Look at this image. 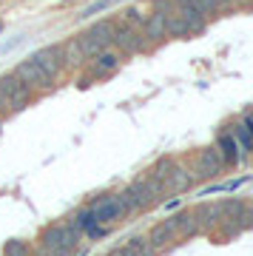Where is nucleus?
<instances>
[{
	"mask_svg": "<svg viewBox=\"0 0 253 256\" xmlns=\"http://www.w3.org/2000/svg\"><path fill=\"white\" fill-rule=\"evenodd\" d=\"M82 230L74 225V222H66V225H54V228H48L43 234V239H40V248H46V250H52V254L57 256H68L77 248V242H80Z\"/></svg>",
	"mask_w": 253,
	"mask_h": 256,
	"instance_id": "obj_1",
	"label": "nucleus"
},
{
	"mask_svg": "<svg viewBox=\"0 0 253 256\" xmlns=\"http://www.w3.org/2000/svg\"><path fill=\"white\" fill-rule=\"evenodd\" d=\"M114 23L117 20H100L97 26L86 28L80 37H77V43H80V52L86 54V60H91L94 54L100 52H106L111 48V34H114Z\"/></svg>",
	"mask_w": 253,
	"mask_h": 256,
	"instance_id": "obj_2",
	"label": "nucleus"
},
{
	"mask_svg": "<svg viewBox=\"0 0 253 256\" xmlns=\"http://www.w3.org/2000/svg\"><path fill=\"white\" fill-rule=\"evenodd\" d=\"M111 46L120 48V54H136V52H142L148 43L142 40V32H136V28L126 26L122 20L114 23V34H111Z\"/></svg>",
	"mask_w": 253,
	"mask_h": 256,
	"instance_id": "obj_3",
	"label": "nucleus"
},
{
	"mask_svg": "<svg viewBox=\"0 0 253 256\" xmlns=\"http://www.w3.org/2000/svg\"><path fill=\"white\" fill-rule=\"evenodd\" d=\"M12 74H18L32 92H46V88H52V86H54V77H48V74H46L43 68L32 60V57L23 60V63H18V68H14Z\"/></svg>",
	"mask_w": 253,
	"mask_h": 256,
	"instance_id": "obj_4",
	"label": "nucleus"
},
{
	"mask_svg": "<svg viewBox=\"0 0 253 256\" xmlns=\"http://www.w3.org/2000/svg\"><path fill=\"white\" fill-rule=\"evenodd\" d=\"M0 92L6 94V100H9V108L12 111L23 108V106L32 100V88L20 80L18 74H3V77H0Z\"/></svg>",
	"mask_w": 253,
	"mask_h": 256,
	"instance_id": "obj_5",
	"label": "nucleus"
},
{
	"mask_svg": "<svg viewBox=\"0 0 253 256\" xmlns=\"http://www.w3.org/2000/svg\"><path fill=\"white\" fill-rule=\"evenodd\" d=\"M91 214H94V222H97V225H111V222L120 220L128 210H126V205H122V200H120V194H117V196H102V200H97L91 205Z\"/></svg>",
	"mask_w": 253,
	"mask_h": 256,
	"instance_id": "obj_6",
	"label": "nucleus"
},
{
	"mask_svg": "<svg viewBox=\"0 0 253 256\" xmlns=\"http://www.w3.org/2000/svg\"><path fill=\"white\" fill-rule=\"evenodd\" d=\"M225 168V160L219 156V151L216 148H202L196 154V160H194V174L196 176H216L219 171Z\"/></svg>",
	"mask_w": 253,
	"mask_h": 256,
	"instance_id": "obj_7",
	"label": "nucleus"
},
{
	"mask_svg": "<svg viewBox=\"0 0 253 256\" xmlns=\"http://www.w3.org/2000/svg\"><path fill=\"white\" fill-rule=\"evenodd\" d=\"M120 200H122V205H126V210H140V208H148L151 205V194H148V188H145L142 180H136V182H131L126 188V191L120 194Z\"/></svg>",
	"mask_w": 253,
	"mask_h": 256,
	"instance_id": "obj_8",
	"label": "nucleus"
},
{
	"mask_svg": "<svg viewBox=\"0 0 253 256\" xmlns=\"http://www.w3.org/2000/svg\"><path fill=\"white\" fill-rule=\"evenodd\" d=\"M120 63H122V54L114 48H106V52L91 57V77H108L120 68Z\"/></svg>",
	"mask_w": 253,
	"mask_h": 256,
	"instance_id": "obj_9",
	"label": "nucleus"
},
{
	"mask_svg": "<svg viewBox=\"0 0 253 256\" xmlns=\"http://www.w3.org/2000/svg\"><path fill=\"white\" fill-rule=\"evenodd\" d=\"M40 68H43L48 77H57V72L63 68V48L60 46H48V48H40L34 57H32Z\"/></svg>",
	"mask_w": 253,
	"mask_h": 256,
	"instance_id": "obj_10",
	"label": "nucleus"
},
{
	"mask_svg": "<svg viewBox=\"0 0 253 256\" xmlns=\"http://www.w3.org/2000/svg\"><path fill=\"white\" fill-rule=\"evenodd\" d=\"M142 32H145V37H148L151 43H160V40H165V37H168V32H165V14H160V12L148 14Z\"/></svg>",
	"mask_w": 253,
	"mask_h": 256,
	"instance_id": "obj_11",
	"label": "nucleus"
},
{
	"mask_svg": "<svg viewBox=\"0 0 253 256\" xmlns=\"http://www.w3.org/2000/svg\"><path fill=\"white\" fill-rule=\"evenodd\" d=\"M60 48H63V66H66V68H80V66L86 63V54L80 52L77 37H74V40H66Z\"/></svg>",
	"mask_w": 253,
	"mask_h": 256,
	"instance_id": "obj_12",
	"label": "nucleus"
},
{
	"mask_svg": "<svg viewBox=\"0 0 253 256\" xmlns=\"http://www.w3.org/2000/svg\"><path fill=\"white\" fill-rule=\"evenodd\" d=\"M156 248L148 242V236H134L131 242H126L122 245V254L126 256H154Z\"/></svg>",
	"mask_w": 253,
	"mask_h": 256,
	"instance_id": "obj_13",
	"label": "nucleus"
},
{
	"mask_svg": "<svg viewBox=\"0 0 253 256\" xmlns=\"http://www.w3.org/2000/svg\"><path fill=\"white\" fill-rule=\"evenodd\" d=\"M216 151H219V156L225 160V165L228 162H239V146H236V140L230 137V134H222V137H219Z\"/></svg>",
	"mask_w": 253,
	"mask_h": 256,
	"instance_id": "obj_14",
	"label": "nucleus"
},
{
	"mask_svg": "<svg viewBox=\"0 0 253 256\" xmlns=\"http://www.w3.org/2000/svg\"><path fill=\"white\" fill-rule=\"evenodd\" d=\"M174 230H176V228H174V220H168V222H162V225H156V228L148 234V242H151L154 248H162V245L171 242Z\"/></svg>",
	"mask_w": 253,
	"mask_h": 256,
	"instance_id": "obj_15",
	"label": "nucleus"
},
{
	"mask_svg": "<svg viewBox=\"0 0 253 256\" xmlns=\"http://www.w3.org/2000/svg\"><path fill=\"white\" fill-rule=\"evenodd\" d=\"M188 185H190V174L185 168H176V165H174L168 180H165V188H168V191H185Z\"/></svg>",
	"mask_w": 253,
	"mask_h": 256,
	"instance_id": "obj_16",
	"label": "nucleus"
},
{
	"mask_svg": "<svg viewBox=\"0 0 253 256\" xmlns=\"http://www.w3.org/2000/svg\"><path fill=\"white\" fill-rule=\"evenodd\" d=\"M174 228L180 230V234H196L199 230V222H196V216L194 214H180V216H174Z\"/></svg>",
	"mask_w": 253,
	"mask_h": 256,
	"instance_id": "obj_17",
	"label": "nucleus"
},
{
	"mask_svg": "<svg viewBox=\"0 0 253 256\" xmlns=\"http://www.w3.org/2000/svg\"><path fill=\"white\" fill-rule=\"evenodd\" d=\"M145 20H148V14H145L140 6H134V9H128L126 14H122V23H126V26H131V28H136V32H142Z\"/></svg>",
	"mask_w": 253,
	"mask_h": 256,
	"instance_id": "obj_18",
	"label": "nucleus"
},
{
	"mask_svg": "<svg viewBox=\"0 0 253 256\" xmlns=\"http://www.w3.org/2000/svg\"><path fill=\"white\" fill-rule=\"evenodd\" d=\"M230 137H234V140H236V146H242L244 151H253V134H250V131H248L244 126H234Z\"/></svg>",
	"mask_w": 253,
	"mask_h": 256,
	"instance_id": "obj_19",
	"label": "nucleus"
},
{
	"mask_svg": "<svg viewBox=\"0 0 253 256\" xmlns=\"http://www.w3.org/2000/svg\"><path fill=\"white\" fill-rule=\"evenodd\" d=\"M3 256H28V242L23 239H12L3 245Z\"/></svg>",
	"mask_w": 253,
	"mask_h": 256,
	"instance_id": "obj_20",
	"label": "nucleus"
},
{
	"mask_svg": "<svg viewBox=\"0 0 253 256\" xmlns=\"http://www.w3.org/2000/svg\"><path fill=\"white\" fill-rule=\"evenodd\" d=\"M114 3H120V0H97V3H91L88 9H82V14H80V18H94L97 12H106V9H111Z\"/></svg>",
	"mask_w": 253,
	"mask_h": 256,
	"instance_id": "obj_21",
	"label": "nucleus"
},
{
	"mask_svg": "<svg viewBox=\"0 0 253 256\" xmlns=\"http://www.w3.org/2000/svg\"><path fill=\"white\" fill-rule=\"evenodd\" d=\"M190 3H194V6H196V9L202 12V14H205V18L222 9V6H219V0H190Z\"/></svg>",
	"mask_w": 253,
	"mask_h": 256,
	"instance_id": "obj_22",
	"label": "nucleus"
},
{
	"mask_svg": "<svg viewBox=\"0 0 253 256\" xmlns=\"http://www.w3.org/2000/svg\"><path fill=\"white\" fill-rule=\"evenodd\" d=\"M74 225L80 230H86L88 225H94V214H91V208H86V210H80L77 216H74Z\"/></svg>",
	"mask_w": 253,
	"mask_h": 256,
	"instance_id": "obj_23",
	"label": "nucleus"
},
{
	"mask_svg": "<svg viewBox=\"0 0 253 256\" xmlns=\"http://www.w3.org/2000/svg\"><path fill=\"white\" fill-rule=\"evenodd\" d=\"M244 180H234V182H222V185H214L210 191H205V194H219V191H234V188H239Z\"/></svg>",
	"mask_w": 253,
	"mask_h": 256,
	"instance_id": "obj_24",
	"label": "nucleus"
},
{
	"mask_svg": "<svg viewBox=\"0 0 253 256\" xmlns=\"http://www.w3.org/2000/svg\"><path fill=\"white\" fill-rule=\"evenodd\" d=\"M6 108H9V100H6V94L0 92V111H6Z\"/></svg>",
	"mask_w": 253,
	"mask_h": 256,
	"instance_id": "obj_25",
	"label": "nucleus"
},
{
	"mask_svg": "<svg viewBox=\"0 0 253 256\" xmlns=\"http://www.w3.org/2000/svg\"><path fill=\"white\" fill-rule=\"evenodd\" d=\"M37 256H57V254H52V250H46V248H37Z\"/></svg>",
	"mask_w": 253,
	"mask_h": 256,
	"instance_id": "obj_26",
	"label": "nucleus"
},
{
	"mask_svg": "<svg viewBox=\"0 0 253 256\" xmlns=\"http://www.w3.org/2000/svg\"><path fill=\"white\" fill-rule=\"evenodd\" d=\"M106 256H126V254H122V248H114V250H111V254H106Z\"/></svg>",
	"mask_w": 253,
	"mask_h": 256,
	"instance_id": "obj_27",
	"label": "nucleus"
},
{
	"mask_svg": "<svg viewBox=\"0 0 253 256\" xmlns=\"http://www.w3.org/2000/svg\"><path fill=\"white\" fill-rule=\"evenodd\" d=\"M230 3H234V0H219V6H230Z\"/></svg>",
	"mask_w": 253,
	"mask_h": 256,
	"instance_id": "obj_28",
	"label": "nucleus"
}]
</instances>
